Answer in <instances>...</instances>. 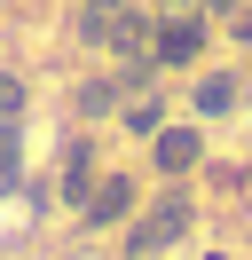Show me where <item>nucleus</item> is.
Wrapping results in <instances>:
<instances>
[{"label": "nucleus", "instance_id": "6e6552de", "mask_svg": "<svg viewBox=\"0 0 252 260\" xmlns=\"http://www.w3.org/2000/svg\"><path fill=\"white\" fill-rule=\"evenodd\" d=\"M16 181V118H0V189Z\"/></svg>", "mask_w": 252, "mask_h": 260}, {"label": "nucleus", "instance_id": "9d476101", "mask_svg": "<svg viewBox=\"0 0 252 260\" xmlns=\"http://www.w3.org/2000/svg\"><path fill=\"white\" fill-rule=\"evenodd\" d=\"M236 40H252V8H236Z\"/></svg>", "mask_w": 252, "mask_h": 260}, {"label": "nucleus", "instance_id": "423d86ee", "mask_svg": "<svg viewBox=\"0 0 252 260\" xmlns=\"http://www.w3.org/2000/svg\"><path fill=\"white\" fill-rule=\"evenodd\" d=\"M229 103H236V79H229V71H213V79H197V111H205V118H220Z\"/></svg>", "mask_w": 252, "mask_h": 260}, {"label": "nucleus", "instance_id": "f257e3e1", "mask_svg": "<svg viewBox=\"0 0 252 260\" xmlns=\"http://www.w3.org/2000/svg\"><path fill=\"white\" fill-rule=\"evenodd\" d=\"M181 229H189V197L173 189V197H158V205L142 213L134 229H126V252H134V260H150V252H166V244L181 237Z\"/></svg>", "mask_w": 252, "mask_h": 260}, {"label": "nucleus", "instance_id": "7ed1b4c3", "mask_svg": "<svg viewBox=\"0 0 252 260\" xmlns=\"http://www.w3.org/2000/svg\"><path fill=\"white\" fill-rule=\"evenodd\" d=\"M126 205H134V181H126V174H110V181H94V189H87V221H94V229L118 221Z\"/></svg>", "mask_w": 252, "mask_h": 260}, {"label": "nucleus", "instance_id": "f03ea898", "mask_svg": "<svg viewBox=\"0 0 252 260\" xmlns=\"http://www.w3.org/2000/svg\"><path fill=\"white\" fill-rule=\"evenodd\" d=\"M197 48H205V24H197V8H189V16H166V24H158V40H150V55H158V63H189Z\"/></svg>", "mask_w": 252, "mask_h": 260}, {"label": "nucleus", "instance_id": "39448f33", "mask_svg": "<svg viewBox=\"0 0 252 260\" xmlns=\"http://www.w3.org/2000/svg\"><path fill=\"white\" fill-rule=\"evenodd\" d=\"M158 166H166V174H189V166H197V126H166L158 134Z\"/></svg>", "mask_w": 252, "mask_h": 260}, {"label": "nucleus", "instance_id": "9b49d317", "mask_svg": "<svg viewBox=\"0 0 252 260\" xmlns=\"http://www.w3.org/2000/svg\"><path fill=\"white\" fill-rule=\"evenodd\" d=\"M189 8H197V0H166V16H189Z\"/></svg>", "mask_w": 252, "mask_h": 260}, {"label": "nucleus", "instance_id": "f8f14e48", "mask_svg": "<svg viewBox=\"0 0 252 260\" xmlns=\"http://www.w3.org/2000/svg\"><path fill=\"white\" fill-rule=\"evenodd\" d=\"M220 8H236V0H220Z\"/></svg>", "mask_w": 252, "mask_h": 260}, {"label": "nucleus", "instance_id": "0eeeda50", "mask_svg": "<svg viewBox=\"0 0 252 260\" xmlns=\"http://www.w3.org/2000/svg\"><path fill=\"white\" fill-rule=\"evenodd\" d=\"M110 103H118V87H103V79H94V87H79V111H87V118H103Z\"/></svg>", "mask_w": 252, "mask_h": 260}, {"label": "nucleus", "instance_id": "20e7f679", "mask_svg": "<svg viewBox=\"0 0 252 260\" xmlns=\"http://www.w3.org/2000/svg\"><path fill=\"white\" fill-rule=\"evenodd\" d=\"M118 24H126V0H87V8H79V32L103 40V48L118 40Z\"/></svg>", "mask_w": 252, "mask_h": 260}, {"label": "nucleus", "instance_id": "1a4fd4ad", "mask_svg": "<svg viewBox=\"0 0 252 260\" xmlns=\"http://www.w3.org/2000/svg\"><path fill=\"white\" fill-rule=\"evenodd\" d=\"M24 111V79H8V71H0V118H16Z\"/></svg>", "mask_w": 252, "mask_h": 260}]
</instances>
